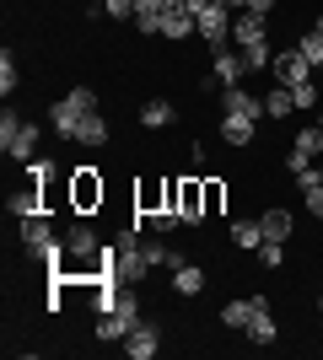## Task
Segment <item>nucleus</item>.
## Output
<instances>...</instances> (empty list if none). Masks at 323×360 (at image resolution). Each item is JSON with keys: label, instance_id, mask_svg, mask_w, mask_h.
<instances>
[{"label": "nucleus", "instance_id": "7", "mask_svg": "<svg viewBox=\"0 0 323 360\" xmlns=\"http://www.w3.org/2000/svg\"><path fill=\"white\" fill-rule=\"evenodd\" d=\"M156 349H162V328L156 323H135V328L124 333V355L129 360H151Z\"/></svg>", "mask_w": 323, "mask_h": 360}, {"label": "nucleus", "instance_id": "14", "mask_svg": "<svg viewBox=\"0 0 323 360\" xmlns=\"http://www.w3.org/2000/svg\"><path fill=\"white\" fill-rule=\"evenodd\" d=\"M259 226H264V242H291L296 215H291V210H280V205H270V210L259 215Z\"/></svg>", "mask_w": 323, "mask_h": 360}, {"label": "nucleus", "instance_id": "25", "mask_svg": "<svg viewBox=\"0 0 323 360\" xmlns=\"http://www.w3.org/2000/svg\"><path fill=\"white\" fill-rule=\"evenodd\" d=\"M237 54H243V65H248V70H270V65H275V54H270V44H243V49H237Z\"/></svg>", "mask_w": 323, "mask_h": 360}, {"label": "nucleus", "instance_id": "32", "mask_svg": "<svg viewBox=\"0 0 323 360\" xmlns=\"http://www.w3.org/2000/svg\"><path fill=\"white\" fill-rule=\"evenodd\" d=\"M49 172H54V162H49V156H32V162H27V178H32V183H44Z\"/></svg>", "mask_w": 323, "mask_h": 360}, {"label": "nucleus", "instance_id": "38", "mask_svg": "<svg viewBox=\"0 0 323 360\" xmlns=\"http://www.w3.org/2000/svg\"><path fill=\"white\" fill-rule=\"evenodd\" d=\"M215 6H227V11H232V6H243V0H215Z\"/></svg>", "mask_w": 323, "mask_h": 360}, {"label": "nucleus", "instance_id": "9", "mask_svg": "<svg viewBox=\"0 0 323 360\" xmlns=\"http://www.w3.org/2000/svg\"><path fill=\"white\" fill-rule=\"evenodd\" d=\"M178 215H184V226L205 221V183L200 178H178Z\"/></svg>", "mask_w": 323, "mask_h": 360}, {"label": "nucleus", "instance_id": "10", "mask_svg": "<svg viewBox=\"0 0 323 360\" xmlns=\"http://www.w3.org/2000/svg\"><path fill=\"white\" fill-rule=\"evenodd\" d=\"M210 70H215V86H237V81H243L248 75V65H243V54H237V49H210Z\"/></svg>", "mask_w": 323, "mask_h": 360}, {"label": "nucleus", "instance_id": "17", "mask_svg": "<svg viewBox=\"0 0 323 360\" xmlns=\"http://www.w3.org/2000/svg\"><path fill=\"white\" fill-rule=\"evenodd\" d=\"M291 113H296L291 86H280V81H275V86L264 91V119H291Z\"/></svg>", "mask_w": 323, "mask_h": 360}, {"label": "nucleus", "instance_id": "2", "mask_svg": "<svg viewBox=\"0 0 323 360\" xmlns=\"http://www.w3.org/2000/svg\"><path fill=\"white\" fill-rule=\"evenodd\" d=\"M38 140H44V129L32 119H16V113L0 119V150H6L11 162H32V156H38Z\"/></svg>", "mask_w": 323, "mask_h": 360}, {"label": "nucleus", "instance_id": "16", "mask_svg": "<svg viewBox=\"0 0 323 360\" xmlns=\"http://www.w3.org/2000/svg\"><path fill=\"white\" fill-rule=\"evenodd\" d=\"M172 119H178V108H172L167 97H151V103H140V129H172Z\"/></svg>", "mask_w": 323, "mask_h": 360}, {"label": "nucleus", "instance_id": "20", "mask_svg": "<svg viewBox=\"0 0 323 360\" xmlns=\"http://www.w3.org/2000/svg\"><path fill=\"white\" fill-rule=\"evenodd\" d=\"M172 290H178V296H200V290H205V269L184 258V264L172 269Z\"/></svg>", "mask_w": 323, "mask_h": 360}, {"label": "nucleus", "instance_id": "29", "mask_svg": "<svg viewBox=\"0 0 323 360\" xmlns=\"http://www.w3.org/2000/svg\"><path fill=\"white\" fill-rule=\"evenodd\" d=\"M221 205H227V183H221V178H205V215H215Z\"/></svg>", "mask_w": 323, "mask_h": 360}, {"label": "nucleus", "instance_id": "18", "mask_svg": "<svg viewBox=\"0 0 323 360\" xmlns=\"http://www.w3.org/2000/svg\"><path fill=\"white\" fill-rule=\"evenodd\" d=\"M194 32H200V27H194V16L178 11V6L162 16V38H167V44H184V38H194Z\"/></svg>", "mask_w": 323, "mask_h": 360}, {"label": "nucleus", "instance_id": "43", "mask_svg": "<svg viewBox=\"0 0 323 360\" xmlns=\"http://www.w3.org/2000/svg\"><path fill=\"white\" fill-rule=\"evenodd\" d=\"M318 129H323V113H318Z\"/></svg>", "mask_w": 323, "mask_h": 360}, {"label": "nucleus", "instance_id": "44", "mask_svg": "<svg viewBox=\"0 0 323 360\" xmlns=\"http://www.w3.org/2000/svg\"><path fill=\"white\" fill-rule=\"evenodd\" d=\"M318 75H323V65H318Z\"/></svg>", "mask_w": 323, "mask_h": 360}, {"label": "nucleus", "instance_id": "39", "mask_svg": "<svg viewBox=\"0 0 323 360\" xmlns=\"http://www.w3.org/2000/svg\"><path fill=\"white\" fill-rule=\"evenodd\" d=\"M103 6H108V0H92V11H103Z\"/></svg>", "mask_w": 323, "mask_h": 360}, {"label": "nucleus", "instance_id": "5", "mask_svg": "<svg viewBox=\"0 0 323 360\" xmlns=\"http://www.w3.org/2000/svg\"><path fill=\"white\" fill-rule=\"evenodd\" d=\"M194 27H200V38H205V44H210V49H221V44H227V38H232V11H227V6H215V0H210V6H205V11L194 16Z\"/></svg>", "mask_w": 323, "mask_h": 360}, {"label": "nucleus", "instance_id": "34", "mask_svg": "<svg viewBox=\"0 0 323 360\" xmlns=\"http://www.w3.org/2000/svg\"><path fill=\"white\" fill-rule=\"evenodd\" d=\"M308 167H312V156H302V150H286V172H291V178H296V172H308Z\"/></svg>", "mask_w": 323, "mask_h": 360}, {"label": "nucleus", "instance_id": "4", "mask_svg": "<svg viewBox=\"0 0 323 360\" xmlns=\"http://www.w3.org/2000/svg\"><path fill=\"white\" fill-rule=\"evenodd\" d=\"M97 205H103V178H97L92 167H76V172H70V210L92 215Z\"/></svg>", "mask_w": 323, "mask_h": 360}, {"label": "nucleus", "instance_id": "6", "mask_svg": "<svg viewBox=\"0 0 323 360\" xmlns=\"http://www.w3.org/2000/svg\"><path fill=\"white\" fill-rule=\"evenodd\" d=\"M270 70H275V81H280V86H302V81H312V65L302 60V49H296V44H291V49H280Z\"/></svg>", "mask_w": 323, "mask_h": 360}, {"label": "nucleus", "instance_id": "13", "mask_svg": "<svg viewBox=\"0 0 323 360\" xmlns=\"http://www.w3.org/2000/svg\"><path fill=\"white\" fill-rule=\"evenodd\" d=\"M6 210H11L16 221H27V215L49 210V205H44V183H32V178H27V188H11V199H6Z\"/></svg>", "mask_w": 323, "mask_h": 360}, {"label": "nucleus", "instance_id": "30", "mask_svg": "<svg viewBox=\"0 0 323 360\" xmlns=\"http://www.w3.org/2000/svg\"><path fill=\"white\" fill-rule=\"evenodd\" d=\"M0 91H6V97L16 91V60H11V49H0Z\"/></svg>", "mask_w": 323, "mask_h": 360}, {"label": "nucleus", "instance_id": "8", "mask_svg": "<svg viewBox=\"0 0 323 360\" xmlns=\"http://www.w3.org/2000/svg\"><path fill=\"white\" fill-rule=\"evenodd\" d=\"M232 44H237V49H243V44H270V16L237 11V16H232Z\"/></svg>", "mask_w": 323, "mask_h": 360}, {"label": "nucleus", "instance_id": "21", "mask_svg": "<svg viewBox=\"0 0 323 360\" xmlns=\"http://www.w3.org/2000/svg\"><path fill=\"white\" fill-rule=\"evenodd\" d=\"M140 258H146L151 269H178V264H184V253L167 248V242H140Z\"/></svg>", "mask_w": 323, "mask_h": 360}, {"label": "nucleus", "instance_id": "11", "mask_svg": "<svg viewBox=\"0 0 323 360\" xmlns=\"http://www.w3.org/2000/svg\"><path fill=\"white\" fill-rule=\"evenodd\" d=\"M221 113H243V119H264V97H253V91L237 81V86H221Z\"/></svg>", "mask_w": 323, "mask_h": 360}, {"label": "nucleus", "instance_id": "26", "mask_svg": "<svg viewBox=\"0 0 323 360\" xmlns=\"http://www.w3.org/2000/svg\"><path fill=\"white\" fill-rule=\"evenodd\" d=\"M296 49H302V60H308L312 70L323 65V32H318V27H312V32H302V38H296Z\"/></svg>", "mask_w": 323, "mask_h": 360}, {"label": "nucleus", "instance_id": "36", "mask_svg": "<svg viewBox=\"0 0 323 360\" xmlns=\"http://www.w3.org/2000/svg\"><path fill=\"white\" fill-rule=\"evenodd\" d=\"M243 11H259V16H275V0H243Z\"/></svg>", "mask_w": 323, "mask_h": 360}, {"label": "nucleus", "instance_id": "41", "mask_svg": "<svg viewBox=\"0 0 323 360\" xmlns=\"http://www.w3.org/2000/svg\"><path fill=\"white\" fill-rule=\"evenodd\" d=\"M318 312H323V296H318Z\"/></svg>", "mask_w": 323, "mask_h": 360}, {"label": "nucleus", "instance_id": "24", "mask_svg": "<svg viewBox=\"0 0 323 360\" xmlns=\"http://www.w3.org/2000/svg\"><path fill=\"white\" fill-rule=\"evenodd\" d=\"M291 150H302V156H312V162H318V156H323V129H318V124L296 129V146H291Z\"/></svg>", "mask_w": 323, "mask_h": 360}, {"label": "nucleus", "instance_id": "40", "mask_svg": "<svg viewBox=\"0 0 323 360\" xmlns=\"http://www.w3.org/2000/svg\"><path fill=\"white\" fill-rule=\"evenodd\" d=\"M312 27H318V32H323V11H318V22H312Z\"/></svg>", "mask_w": 323, "mask_h": 360}, {"label": "nucleus", "instance_id": "15", "mask_svg": "<svg viewBox=\"0 0 323 360\" xmlns=\"http://www.w3.org/2000/svg\"><path fill=\"white\" fill-rule=\"evenodd\" d=\"M259 135V119H243V113H221V140L227 146H253Z\"/></svg>", "mask_w": 323, "mask_h": 360}, {"label": "nucleus", "instance_id": "28", "mask_svg": "<svg viewBox=\"0 0 323 360\" xmlns=\"http://www.w3.org/2000/svg\"><path fill=\"white\" fill-rule=\"evenodd\" d=\"M264 264V269H280L286 264V242H259V253H253Z\"/></svg>", "mask_w": 323, "mask_h": 360}, {"label": "nucleus", "instance_id": "31", "mask_svg": "<svg viewBox=\"0 0 323 360\" xmlns=\"http://www.w3.org/2000/svg\"><path fill=\"white\" fill-rule=\"evenodd\" d=\"M151 226H156V231H172V226H184V215H178V210H167V205H162V210L151 215Z\"/></svg>", "mask_w": 323, "mask_h": 360}, {"label": "nucleus", "instance_id": "22", "mask_svg": "<svg viewBox=\"0 0 323 360\" xmlns=\"http://www.w3.org/2000/svg\"><path fill=\"white\" fill-rule=\"evenodd\" d=\"M232 242H237L243 253H259V242H264V226H259V215H248V221H237V226H232Z\"/></svg>", "mask_w": 323, "mask_h": 360}, {"label": "nucleus", "instance_id": "3", "mask_svg": "<svg viewBox=\"0 0 323 360\" xmlns=\"http://www.w3.org/2000/svg\"><path fill=\"white\" fill-rule=\"evenodd\" d=\"M135 323H140V301H135V290L124 285L119 301H113V312L97 317V339H103V345H124V333L135 328Z\"/></svg>", "mask_w": 323, "mask_h": 360}, {"label": "nucleus", "instance_id": "12", "mask_svg": "<svg viewBox=\"0 0 323 360\" xmlns=\"http://www.w3.org/2000/svg\"><path fill=\"white\" fill-rule=\"evenodd\" d=\"M264 307H270L264 296H243V301H227V307H221V323H227V328H237V333H248V323H253V317H259Z\"/></svg>", "mask_w": 323, "mask_h": 360}, {"label": "nucleus", "instance_id": "23", "mask_svg": "<svg viewBox=\"0 0 323 360\" xmlns=\"http://www.w3.org/2000/svg\"><path fill=\"white\" fill-rule=\"evenodd\" d=\"M275 317H270V307H264L259 317H253V323H248V345H275Z\"/></svg>", "mask_w": 323, "mask_h": 360}, {"label": "nucleus", "instance_id": "35", "mask_svg": "<svg viewBox=\"0 0 323 360\" xmlns=\"http://www.w3.org/2000/svg\"><path fill=\"white\" fill-rule=\"evenodd\" d=\"M302 199H308V210L323 221V183H318V188H302Z\"/></svg>", "mask_w": 323, "mask_h": 360}, {"label": "nucleus", "instance_id": "42", "mask_svg": "<svg viewBox=\"0 0 323 360\" xmlns=\"http://www.w3.org/2000/svg\"><path fill=\"white\" fill-rule=\"evenodd\" d=\"M318 183H323V167H318Z\"/></svg>", "mask_w": 323, "mask_h": 360}, {"label": "nucleus", "instance_id": "37", "mask_svg": "<svg viewBox=\"0 0 323 360\" xmlns=\"http://www.w3.org/2000/svg\"><path fill=\"white\" fill-rule=\"evenodd\" d=\"M172 6H178V11H189V16H200L205 6H210V0H172Z\"/></svg>", "mask_w": 323, "mask_h": 360}, {"label": "nucleus", "instance_id": "19", "mask_svg": "<svg viewBox=\"0 0 323 360\" xmlns=\"http://www.w3.org/2000/svg\"><path fill=\"white\" fill-rule=\"evenodd\" d=\"M172 11V0H140L135 6V27L140 32H162V16Z\"/></svg>", "mask_w": 323, "mask_h": 360}, {"label": "nucleus", "instance_id": "1", "mask_svg": "<svg viewBox=\"0 0 323 360\" xmlns=\"http://www.w3.org/2000/svg\"><path fill=\"white\" fill-rule=\"evenodd\" d=\"M97 113V91L92 86H70L65 97H54V108H49V124H54V135L60 140H76L81 124Z\"/></svg>", "mask_w": 323, "mask_h": 360}, {"label": "nucleus", "instance_id": "33", "mask_svg": "<svg viewBox=\"0 0 323 360\" xmlns=\"http://www.w3.org/2000/svg\"><path fill=\"white\" fill-rule=\"evenodd\" d=\"M291 97H296V108H312V103H318V86L302 81V86H291Z\"/></svg>", "mask_w": 323, "mask_h": 360}, {"label": "nucleus", "instance_id": "27", "mask_svg": "<svg viewBox=\"0 0 323 360\" xmlns=\"http://www.w3.org/2000/svg\"><path fill=\"white\" fill-rule=\"evenodd\" d=\"M103 140H108V119H103V113H92V119L81 124V135H76V146H103Z\"/></svg>", "mask_w": 323, "mask_h": 360}]
</instances>
